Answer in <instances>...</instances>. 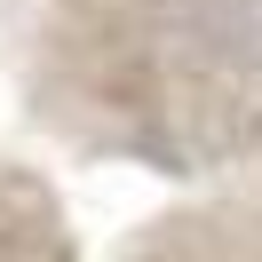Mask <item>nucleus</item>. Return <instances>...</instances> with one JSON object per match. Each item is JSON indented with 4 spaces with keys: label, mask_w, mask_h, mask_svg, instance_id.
Segmentation results:
<instances>
[{
    "label": "nucleus",
    "mask_w": 262,
    "mask_h": 262,
    "mask_svg": "<svg viewBox=\"0 0 262 262\" xmlns=\"http://www.w3.org/2000/svg\"><path fill=\"white\" fill-rule=\"evenodd\" d=\"M0 80L72 167L262 191V0H0Z\"/></svg>",
    "instance_id": "1"
},
{
    "label": "nucleus",
    "mask_w": 262,
    "mask_h": 262,
    "mask_svg": "<svg viewBox=\"0 0 262 262\" xmlns=\"http://www.w3.org/2000/svg\"><path fill=\"white\" fill-rule=\"evenodd\" d=\"M127 262H262V191H175L119 238Z\"/></svg>",
    "instance_id": "2"
},
{
    "label": "nucleus",
    "mask_w": 262,
    "mask_h": 262,
    "mask_svg": "<svg viewBox=\"0 0 262 262\" xmlns=\"http://www.w3.org/2000/svg\"><path fill=\"white\" fill-rule=\"evenodd\" d=\"M0 262H80V223L48 167L0 151Z\"/></svg>",
    "instance_id": "3"
}]
</instances>
